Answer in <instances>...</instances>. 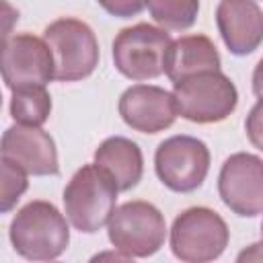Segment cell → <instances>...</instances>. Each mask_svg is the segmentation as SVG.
Listing matches in <instances>:
<instances>
[{
	"instance_id": "cell-1",
	"label": "cell",
	"mask_w": 263,
	"mask_h": 263,
	"mask_svg": "<svg viewBox=\"0 0 263 263\" xmlns=\"http://www.w3.org/2000/svg\"><path fill=\"white\" fill-rule=\"evenodd\" d=\"M70 220L45 199H33L23 205L8 228L12 249L29 261L58 259L70 245Z\"/></svg>"
},
{
	"instance_id": "cell-2",
	"label": "cell",
	"mask_w": 263,
	"mask_h": 263,
	"mask_svg": "<svg viewBox=\"0 0 263 263\" xmlns=\"http://www.w3.org/2000/svg\"><path fill=\"white\" fill-rule=\"evenodd\" d=\"M117 185L99 164H82L64 189V214L70 224L84 234H95L109 224L115 212Z\"/></svg>"
},
{
	"instance_id": "cell-3",
	"label": "cell",
	"mask_w": 263,
	"mask_h": 263,
	"mask_svg": "<svg viewBox=\"0 0 263 263\" xmlns=\"http://www.w3.org/2000/svg\"><path fill=\"white\" fill-rule=\"evenodd\" d=\"M107 236L113 249L129 259H146L162 249L166 222L154 203L134 199L115 208L107 224Z\"/></svg>"
},
{
	"instance_id": "cell-4",
	"label": "cell",
	"mask_w": 263,
	"mask_h": 263,
	"mask_svg": "<svg viewBox=\"0 0 263 263\" xmlns=\"http://www.w3.org/2000/svg\"><path fill=\"white\" fill-rule=\"evenodd\" d=\"M173 84L179 115L193 123H220L238 105L234 82L220 70L199 72Z\"/></svg>"
},
{
	"instance_id": "cell-5",
	"label": "cell",
	"mask_w": 263,
	"mask_h": 263,
	"mask_svg": "<svg viewBox=\"0 0 263 263\" xmlns=\"http://www.w3.org/2000/svg\"><path fill=\"white\" fill-rule=\"evenodd\" d=\"M53 53L58 82H76L88 78L99 66V41L95 31L80 18L64 16L49 23L43 31Z\"/></svg>"
},
{
	"instance_id": "cell-6",
	"label": "cell",
	"mask_w": 263,
	"mask_h": 263,
	"mask_svg": "<svg viewBox=\"0 0 263 263\" xmlns=\"http://www.w3.org/2000/svg\"><path fill=\"white\" fill-rule=\"evenodd\" d=\"M230 240L224 218L212 208L195 205L183 210L171 228V251L185 263H208L218 259Z\"/></svg>"
},
{
	"instance_id": "cell-7",
	"label": "cell",
	"mask_w": 263,
	"mask_h": 263,
	"mask_svg": "<svg viewBox=\"0 0 263 263\" xmlns=\"http://www.w3.org/2000/svg\"><path fill=\"white\" fill-rule=\"evenodd\" d=\"M173 39L162 27L138 23L125 27L113 39V64L129 80H154L164 74V62Z\"/></svg>"
},
{
	"instance_id": "cell-8",
	"label": "cell",
	"mask_w": 263,
	"mask_h": 263,
	"mask_svg": "<svg viewBox=\"0 0 263 263\" xmlns=\"http://www.w3.org/2000/svg\"><path fill=\"white\" fill-rule=\"evenodd\" d=\"M210 148L193 136H171L154 152V171L160 183L175 193L199 189L210 171Z\"/></svg>"
},
{
	"instance_id": "cell-9",
	"label": "cell",
	"mask_w": 263,
	"mask_h": 263,
	"mask_svg": "<svg viewBox=\"0 0 263 263\" xmlns=\"http://www.w3.org/2000/svg\"><path fill=\"white\" fill-rule=\"evenodd\" d=\"M218 193L224 205L240 218L263 214V158L251 152L230 154L218 175Z\"/></svg>"
},
{
	"instance_id": "cell-10",
	"label": "cell",
	"mask_w": 263,
	"mask_h": 263,
	"mask_svg": "<svg viewBox=\"0 0 263 263\" xmlns=\"http://www.w3.org/2000/svg\"><path fill=\"white\" fill-rule=\"evenodd\" d=\"M55 76L53 53L45 39L31 33H16L4 39L2 80L14 90L29 84H47Z\"/></svg>"
},
{
	"instance_id": "cell-11",
	"label": "cell",
	"mask_w": 263,
	"mask_h": 263,
	"mask_svg": "<svg viewBox=\"0 0 263 263\" xmlns=\"http://www.w3.org/2000/svg\"><path fill=\"white\" fill-rule=\"evenodd\" d=\"M123 123L140 134H158L171 127L179 115L175 95L154 84H134L119 97Z\"/></svg>"
},
{
	"instance_id": "cell-12",
	"label": "cell",
	"mask_w": 263,
	"mask_h": 263,
	"mask_svg": "<svg viewBox=\"0 0 263 263\" xmlns=\"http://www.w3.org/2000/svg\"><path fill=\"white\" fill-rule=\"evenodd\" d=\"M0 154L33 177H55L60 173L55 142L37 125H10L2 134Z\"/></svg>"
},
{
	"instance_id": "cell-13",
	"label": "cell",
	"mask_w": 263,
	"mask_h": 263,
	"mask_svg": "<svg viewBox=\"0 0 263 263\" xmlns=\"http://www.w3.org/2000/svg\"><path fill=\"white\" fill-rule=\"evenodd\" d=\"M216 25L232 55H249L263 43V10L255 0H220Z\"/></svg>"
},
{
	"instance_id": "cell-14",
	"label": "cell",
	"mask_w": 263,
	"mask_h": 263,
	"mask_svg": "<svg viewBox=\"0 0 263 263\" xmlns=\"http://www.w3.org/2000/svg\"><path fill=\"white\" fill-rule=\"evenodd\" d=\"M220 66H222L220 53L210 37L185 35L171 43L164 62V74L173 82H179L199 72L220 70Z\"/></svg>"
},
{
	"instance_id": "cell-15",
	"label": "cell",
	"mask_w": 263,
	"mask_h": 263,
	"mask_svg": "<svg viewBox=\"0 0 263 263\" xmlns=\"http://www.w3.org/2000/svg\"><path fill=\"white\" fill-rule=\"evenodd\" d=\"M95 164L105 168L119 191L134 189L144 175V156L136 142L123 136H111L95 150Z\"/></svg>"
},
{
	"instance_id": "cell-16",
	"label": "cell",
	"mask_w": 263,
	"mask_h": 263,
	"mask_svg": "<svg viewBox=\"0 0 263 263\" xmlns=\"http://www.w3.org/2000/svg\"><path fill=\"white\" fill-rule=\"evenodd\" d=\"M51 113V97L45 84H29L12 90L10 97V117L23 125L41 127Z\"/></svg>"
},
{
	"instance_id": "cell-17",
	"label": "cell",
	"mask_w": 263,
	"mask_h": 263,
	"mask_svg": "<svg viewBox=\"0 0 263 263\" xmlns=\"http://www.w3.org/2000/svg\"><path fill=\"white\" fill-rule=\"evenodd\" d=\"M150 16L166 31H187L195 25L199 0H150Z\"/></svg>"
},
{
	"instance_id": "cell-18",
	"label": "cell",
	"mask_w": 263,
	"mask_h": 263,
	"mask_svg": "<svg viewBox=\"0 0 263 263\" xmlns=\"http://www.w3.org/2000/svg\"><path fill=\"white\" fill-rule=\"evenodd\" d=\"M27 175L29 173H25L21 166L2 158V197H0L2 199V205H0L2 214H8L16 205L21 195L27 191V187H29Z\"/></svg>"
},
{
	"instance_id": "cell-19",
	"label": "cell",
	"mask_w": 263,
	"mask_h": 263,
	"mask_svg": "<svg viewBox=\"0 0 263 263\" xmlns=\"http://www.w3.org/2000/svg\"><path fill=\"white\" fill-rule=\"evenodd\" d=\"M99 6L109 12L111 16H117V18H132V16H138L150 0H97Z\"/></svg>"
},
{
	"instance_id": "cell-20",
	"label": "cell",
	"mask_w": 263,
	"mask_h": 263,
	"mask_svg": "<svg viewBox=\"0 0 263 263\" xmlns=\"http://www.w3.org/2000/svg\"><path fill=\"white\" fill-rule=\"evenodd\" d=\"M245 132L249 142L263 152V101H259L245 119Z\"/></svg>"
},
{
	"instance_id": "cell-21",
	"label": "cell",
	"mask_w": 263,
	"mask_h": 263,
	"mask_svg": "<svg viewBox=\"0 0 263 263\" xmlns=\"http://www.w3.org/2000/svg\"><path fill=\"white\" fill-rule=\"evenodd\" d=\"M236 261H263V238H261V242H255L249 249L240 251Z\"/></svg>"
},
{
	"instance_id": "cell-22",
	"label": "cell",
	"mask_w": 263,
	"mask_h": 263,
	"mask_svg": "<svg viewBox=\"0 0 263 263\" xmlns=\"http://www.w3.org/2000/svg\"><path fill=\"white\" fill-rule=\"evenodd\" d=\"M253 92L259 101H263V58L253 70Z\"/></svg>"
},
{
	"instance_id": "cell-23",
	"label": "cell",
	"mask_w": 263,
	"mask_h": 263,
	"mask_svg": "<svg viewBox=\"0 0 263 263\" xmlns=\"http://www.w3.org/2000/svg\"><path fill=\"white\" fill-rule=\"evenodd\" d=\"M261 238H263V222H261Z\"/></svg>"
}]
</instances>
